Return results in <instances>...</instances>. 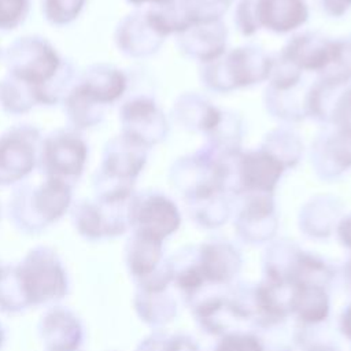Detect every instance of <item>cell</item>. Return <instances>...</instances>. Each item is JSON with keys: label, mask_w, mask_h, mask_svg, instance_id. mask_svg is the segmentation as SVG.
Here are the masks:
<instances>
[{"label": "cell", "mask_w": 351, "mask_h": 351, "mask_svg": "<svg viewBox=\"0 0 351 351\" xmlns=\"http://www.w3.org/2000/svg\"><path fill=\"white\" fill-rule=\"evenodd\" d=\"M256 21L274 33H288L306 23L308 8L304 0H256Z\"/></svg>", "instance_id": "8992f818"}, {"label": "cell", "mask_w": 351, "mask_h": 351, "mask_svg": "<svg viewBox=\"0 0 351 351\" xmlns=\"http://www.w3.org/2000/svg\"><path fill=\"white\" fill-rule=\"evenodd\" d=\"M291 304L299 315L307 321H319L328 313L324 291L318 285H298Z\"/></svg>", "instance_id": "7c38bea8"}, {"label": "cell", "mask_w": 351, "mask_h": 351, "mask_svg": "<svg viewBox=\"0 0 351 351\" xmlns=\"http://www.w3.org/2000/svg\"><path fill=\"white\" fill-rule=\"evenodd\" d=\"M344 330L351 337V308L347 311V314L344 317Z\"/></svg>", "instance_id": "44dd1931"}, {"label": "cell", "mask_w": 351, "mask_h": 351, "mask_svg": "<svg viewBox=\"0 0 351 351\" xmlns=\"http://www.w3.org/2000/svg\"><path fill=\"white\" fill-rule=\"evenodd\" d=\"M262 148L267 149L277 159H280L287 169L293 167L300 160L303 152V144L299 136L288 128L271 130L265 137Z\"/></svg>", "instance_id": "30bf717a"}, {"label": "cell", "mask_w": 351, "mask_h": 351, "mask_svg": "<svg viewBox=\"0 0 351 351\" xmlns=\"http://www.w3.org/2000/svg\"><path fill=\"white\" fill-rule=\"evenodd\" d=\"M255 1L256 0H240L234 11V25L244 36H252L259 29Z\"/></svg>", "instance_id": "9a60e30c"}, {"label": "cell", "mask_w": 351, "mask_h": 351, "mask_svg": "<svg viewBox=\"0 0 351 351\" xmlns=\"http://www.w3.org/2000/svg\"><path fill=\"white\" fill-rule=\"evenodd\" d=\"M217 351H262V348L256 339L234 335L223 339Z\"/></svg>", "instance_id": "2e32d148"}, {"label": "cell", "mask_w": 351, "mask_h": 351, "mask_svg": "<svg viewBox=\"0 0 351 351\" xmlns=\"http://www.w3.org/2000/svg\"><path fill=\"white\" fill-rule=\"evenodd\" d=\"M339 233H340V237L343 239V241H344L346 244L351 245V217L346 218V219L340 223Z\"/></svg>", "instance_id": "d6986e66"}, {"label": "cell", "mask_w": 351, "mask_h": 351, "mask_svg": "<svg viewBox=\"0 0 351 351\" xmlns=\"http://www.w3.org/2000/svg\"><path fill=\"white\" fill-rule=\"evenodd\" d=\"M178 47L189 58L208 63L225 53L228 30L221 21L195 23L178 34Z\"/></svg>", "instance_id": "277c9868"}, {"label": "cell", "mask_w": 351, "mask_h": 351, "mask_svg": "<svg viewBox=\"0 0 351 351\" xmlns=\"http://www.w3.org/2000/svg\"><path fill=\"white\" fill-rule=\"evenodd\" d=\"M137 219L143 236L160 241L180 225V213L176 204L163 195L148 196L137 208Z\"/></svg>", "instance_id": "52a82bcc"}, {"label": "cell", "mask_w": 351, "mask_h": 351, "mask_svg": "<svg viewBox=\"0 0 351 351\" xmlns=\"http://www.w3.org/2000/svg\"><path fill=\"white\" fill-rule=\"evenodd\" d=\"M222 111L195 93L184 95L176 103L177 121L191 130L208 134L219 122Z\"/></svg>", "instance_id": "ba28073f"}, {"label": "cell", "mask_w": 351, "mask_h": 351, "mask_svg": "<svg viewBox=\"0 0 351 351\" xmlns=\"http://www.w3.org/2000/svg\"><path fill=\"white\" fill-rule=\"evenodd\" d=\"M348 278H350V284H351V265L348 267Z\"/></svg>", "instance_id": "7402d4cb"}, {"label": "cell", "mask_w": 351, "mask_h": 351, "mask_svg": "<svg viewBox=\"0 0 351 351\" xmlns=\"http://www.w3.org/2000/svg\"><path fill=\"white\" fill-rule=\"evenodd\" d=\"M271 60L261 48L244 45L232 49L217 60L204 63L202 80L215 92H230L269 78Z\"/></svg>", "instance_id": "6da1fadb"}, {"label": "cell", "mask_w": 351, "mask_h": 351, "mask_svg": "<svg viewBox=\"0 0 351 351\" xmlns=\"http://www.w3.org/2000/svg\"><path fill=\"white\" fill-rule=\"evenodd\" d=\"M25 0H0V26H10L18 21Z\"/></svg>", "instance_id": "e0dca14e"}, {"label": "cell", "mask_w": 351, "mask_h": 351, "mask_svg": "<svg viewBox=\"0 0 351 351\" xmlns=\"http://www.w3.org/2000/svg\"><path fill=\"white\" fill-rule=\"evenodd\" d=\"M311 165L322 178H336L351 167V133L339 130L318 137L311 147Z\"/></svg>", "instance_id": "5b68a950"}, {"label": "cell", "mask_w": 351, "mask_h": 351, "mask_svg": "<svg viewBox=\"0 0 351 351\" xmlns=\"http://www.w3.org/2000/svg\"><path fill=\"white\" fill-rule=\"evenodd\" d=\"M228 1H230V0H228Z\"/></svg>", "instance_id": "603a6c76"}, {"label": "cell", "mask_w": 351, "mask_h": 351, "mask_svg": "<svg viewBox=\"0 0 351 351\" xmlns=\"http://www.w3.org/2000/svg\"><path fill=\"white\" fill-rule=\"evenodd\" d=\"M122 119L126 128L128 138L143 147L152 145L165 140L169 125L155 101L147 97H138L129 101L122 108Z\"/></svg>", "instance_id": "7a4b0ae2"}, {"label": "cell", "mask_w": 351, "mask_h": 351, "mask_svg": "<svg viewBox=\"0 0 351 351\" xmlns=\"http://www.w3.org/2000/svg\"><path fill=\"white\" fill-rule=\"evenodd\" d=\"M130 3L133 4H144V3H152L155 5H163V4H167V3H171L174 0H129Z\"/></svg>", "instance_id": "ffe728a7"}, {"label": "cell", "mask_w": 351, "mask_h": 351, "mask_svg": "<svg viewBox=\"0 0 351 351\" xmlns=\"http://www.w3.org/2000/svg\"><path fill=\"white\" fill-rule=\"evenodd\" d=\"M202 263V274L203 277H208L210 280L223 281L233 276L232 273L236 270V254L234 251L225 244H210L206 245L203 254Z\"/></svg>", "instance_id": "8fae6325"}, {"label": "cell", "mask_w": 351, "mask_h": 351, "mask_svg": "<svg viewBox=\"0 0 351 351\" xmlns=\"http://www.w3.org/2000/svg\"><path fill=\"white\" fill-rule=\"evenodd\" d=\"M122 40L125 48L133 55H149L155 52L163 37L158 34L148 23L145 15L143 18H132L123 29Z\"/></svg>", "instance_id": "9c48e42d"}, {"label": "cell", "mask_w": 351, "mask_h": 351, "mask_svg": "<svg viewBox=\"0 0 351 351\" xmlns=\"http://www.w3.org/2000/svg\"><path fill=\"white\" fill-rule=\"evenodd\" d=\"M336 49V40L326 38L318 33H303L292 37L280 56L303 71L322 74L330 64Z\"/></svg>", "instance_id": "3957f363"}, {"label": "cell", "mask_w": 351, "mask_h": 351, "mask_svg": "<svg viewBox=\"0 0 351 351\" xmlns=\"http://www.w3.org/2000/svg\"><path fill=\"white\" fill-rule=\"evenodd\" d=\"M189 26L195 23L221 21L226 12L228 0H177Z\"/></svg>", "instance_id": "4fadbf2b"}, {"label": "cell", "mask_w": 351, "mask_h": 351, "mask_svg": "<svg viewBox=\"0 0 351 351\" xmlns=\"http://www.w3.org/2000/svg\"><path fill=\"white\" fill-rule=\"evenodd\" d=\"M322 7L332 16H341L351 8V0H322Z\"/></svg>", "instance_id": "ac0fdd59"}, {"label": "cell", "mask_w": 351, "mask_h": 351, "mask_svg": "<svg viewBox=\"0 0 351 351\" xmlns=\"http://www.w3.org/2000/svg\"><path fill=\"white\" fill-rule=\"evenodd\" d=\"M321 78L350 82L351 80V38L336 40L335 56L328 69L321 74Z\"/></svg>", "instance_id": "5bb4252c"}]
</instances>
